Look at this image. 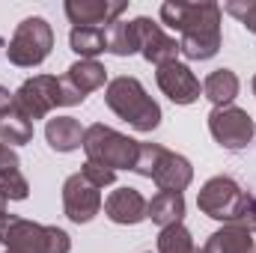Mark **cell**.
<instances>
[{
	"mask_svg": "<svg viewBox=\"0 0 256 253\" xmlns=\"http://www.w3.org/2000/svg\"><path fill=\"white\" fill-rule=\"evenodd\" d=\"M161 21L170 30H179V54L188 60H212L220 51V6L212 0L185 3L167 0L161 6Z\"/></svg>",
	"mask_w": 256,
	"mask_h": 253,
	"instance_id": "cell-1",
	"label": "cell"
},
{
	"mask_svg": "<svg viewBox=\"0 0 256 253\" xmlns=\"http://www.w3.org/2000/svg\"><path fill=\"white\" fill-rule=\"evenodd\" d=\"M104 102H108V108L120 116V120H126L131 128H137V131H155V128L161 126V108H158V102L143 90V84L137 80V78H131V74H122V78H114L110 84H108V90H104Z\"/></svg>",
	"mask_w": 256,
	"mask_h": 253,
	"instance_id": "cell-2",
	"label": "cell"
},
{
	"mask_svg": "<svg viewBox=\"0 0 256 253\" xmlns=\"http://www.w3.org/2000/svg\"><path fill=\"white\" fill-rule=\"evenodd\" d=\"M0 244L15 253H68L72 238L60 226H42L18 214H0Z\"/></svg>",
	"mask_w": 256,
	"mask_h": 253,
	"instance_id": "cell-3",
	"label": "cell"
},
{
	"mask_svg": "<svg viewBox=\"0 0 256 253\" xmlns=\"http://www.w3.org/2000/svg\"><path fill=\"white\" fill-rule=\"evenodd\" d=\"M84 152H86V161L116 173V170H134L140 143L128 134H120L114 128L96 122L84 131Z\"/></svg>",
	"mask_w": 256,
	"mask_h": 253,
	"instance_id": "cell-4",
	"label": "cell"
},
{
	"mask_svg": "<svg viewBox=\"0 0 256 253\" xmlns=\"http://www.w3.org/2000/svg\"><path fill=\"white\" fill-rule=\"evenodd\" d=\"M54 48V30L45 18L33 15V18H24L12 39H9V48H6V57L12 66H21V68H33V66H42L48 60Z\"/></svg>",
	"mask_w": 256,
	"mask_h": 253,
	"instance_id": "cell-5",
	"label": "cell"
},
{
	"mask_svg": "<svg viewBox=\"0 0 256 253\" xmlns=\"http://www.w3.org/2000/svg\"><path fill=\"white\" fill-rule=\"evenodd\" d=\"M244 202H248V190L242 188L236 179H230V176L208 179L196 194L200 212L214 218V220H224V224H236L242 208H244Z\"/></svg>",
	"mask_w": 256,
	"mask_h": 253,
	"instance_id": "cell-6",
	"label": "cell"
},
{
	"mask_svg": "<svg viewBox=\"0 0 256 253\" xmlns=\"http://www.w3.org/2000/svg\"><path fill=\"white\" fill-rule=\"evenodd\" d=\"M15 108L33 122V120H45L54 108H63V86L60 78L54 74H33L27 78L18 92H15Z\"/></svg>",
	"mask_w": 256,
	"mask_h": 253,
	"instance_id": "cell-7",
	"label": "cell"
},
{
	"mask_svg": "<svg viewBox=\"0 0 256 253\" xmlns=\"http://www.w3.org/2000/svg\"><path fill=\"white\" fill-rule=\"evenodd\" d=\"M208 131L224 149H244L254 140L256 126L244 108L226 104V108H214L208 114Z\"/></svg>",
	"mask_w": 256,
	"mask_h": 253,
	"instance_id": "cell-8",
	"label": "cell"
},
{
	"mask_svg": "<svg viewBox=\"0 0 256 253\" xmlns=\"http://www.w3.org/2000/svg\"><path fill=\"white\" fill-rule=\"evenodd\" d=\"M63 208L72 224H90L102 212V190L86 182L80 173H74L63 185Z\"/></svg>",
	"mask_w": 256,
	"mask_h": 253,
	"instance_id": "cell-9",
	"label": "cell"
},
{
	"mask_svg": "<svg viewBox=\"0 0 256 253\" xmlns=\"http://www.w3.org/2000/svg\"><path fill=\"white\" fill-rule=\"evenodd\" d=\"M134 30H137V45H140V54L146 63H155V66H167V63H176L179 57V42L170 39L161 24H155L152 18L140 15L134 18Z\"/></svg>",
	"mask_w": 256,
	"mask_h": 253,
	"instance_id": "cell-10",
	"label": "cell"
},
{
	"mask_svg": "<svg viewBox=\"0 0 256 253\" xmlns=\"http://www.w3.org/2000/svg\"><path fill=\"white\" fill-rule=\"evenodd\" d=\"M155 80H158L161 92H164L173 104H194V102L200 98V92H202L196 74L191 72V66L179 63V60H176V63H167V66H158Z\"/></svg>",
	"mask_w": 256,
	"mask_h": 253,
	"instance_id": "cell-11",
	"label": "cell"
},
{
	"mask_svg": "<svg viewBox=\"0 0 256 253\" xmlns=\"http://www.w3.org/2000/svg\"><path fill=\"white\" fill-rule=\"evenodd\" d=\"M126 9V0H66V18L74 27H110Z\"/></svg>",
	"mask_w": 256,
	"mask_h": 253,
	"instance_id": "cell-12",
	"label": "cell"
},
{
	"mask_svg": "<svg viewBox=\"0 0 256 253\" xmlns=\"http://www.w3.org/2000/svg\"><path fill=\"white\" fill-rule=\"evenodd\" d=\"M146 206H149V200L137 188H116L104 200V214L120 226H134V224L146 220Z\"/></svg>",
	"mask_w": 256,
	"mask_h": 253,
	"instance_id": "cell-13",
	"label": "cell"
},
{
	"mask_svg": "<svg viewBox=\"0 0 256 253\" xmlns=\"http://www.w3.org/2000/svg\"><path fill=\"white\" fill-rule=\"evenodd\" d=\"M152 182L161 190H176V194H182V190L194 182L191 161H188L185 155H176V152L164 149L161 158H158V164H155V170H152Z\"/></svg>",
	"mask_w": 256,
	"mask_h": 253,
	"instance_id": "cell-14",
	"label": "cell"
},
{
	"mask_svg": "<svg viewBox=\"0 0 256 253\" xmlns=\"http://www.w3.org/2000/svg\"><path fill=\"white\" fill-rule=\"evenodd\" d=\"M254 244V232L242 224H224L220 230H214L208 236V242L202 244V253H250Z\"/></svg>",
	"mask_w": 256,
	"mask_h": 253,
	"instance_id": "cell-15",
	"label": "cell"
},
{
	"mask_svg": "<svg viewBox=\"0 0 256 253\" xmlns=\"http://www.w3.org/2000/svg\"><path fill=\"white\" fill-rule=\"evenodd\" d=\"M84 131L74 116H54L45 126V140L54 152H74L84 146Z\"/></svg>",
	"mask_w": 256,
	"mask_h": 253,
	"instance_id": "cell-16",
	"label": "cell"
},
{
	"mask_svg": "<svg viewBox=\"0 0 256 253\" xmlns=\"http://www.w3.org/2000/svg\"><path fill=\"white\" fill-rule=\"evenodd\" d=\"M146 218L152 224H158L161 230L173 226V224H182L185 218V196L176 194V190H158L149 206H146Z\"/></svg>",
	"mask_w": 256,
	"mask_h": 253,
	"instance_id": "cell-17",
	"label": "cell"
},
{
	"mask_svg": "<svg viewBox=\"0 0 256 253\" xmlns=\"http://www.w3.org/2000/svg\"><path fill=\"white\" fill-rule=\"evenodd\" d=\"M238 74L232 68H214L206 80H202V92L214 108H226L232 104V98L238 96Z\"/></svg>",
	"mask_w": 256,
	"mask_h": 253,
	"instance_id": "cell-18",
	"label": "cell"
},
{
	"mask_svg": "<svg viewBox=\"0 0 256 253\" xmlns=\"http://www.w3.org/2000/svg\"><path fill=\"white\" fill-rule=\"evenodd\" d=\"M30 140H33V122L12 102V108L0 110V143L3 146H24Z\"/></svg>",
	"mask_w": 256,
	"mask_h": 253,
	"instance_id": "cell-19",
	"label": "cell"
},
{
	"mask_svg": "<svg viewBox=\"0 0 256 253\" xmlns=\"http://www.w3.org/2000/svg\"><path fill=\"white\" fill-rule=\"evenodd\" d=\"M66 78L72 80V86H74L80 96H86V92L104 86V80H108V68L98 63V60H78V63L68 66Z\"/></svg>",
	"mask_w": 256,
	"mask_h": 253,
	"instance_id": "cell-20",
	"label": "cell"
},
{
	"mask_svg": "<svg viewBox=\"0 0 256 253\" xmlns=\"http://www.w3.org/2000/svg\"><path fill=\"white\" fill-rule=\"evenodd\" d=\"M68 45L80 60H96L98 54L108 51V39H104L102 27H72Z\"/></svg>",
	"mask_w": 256,
	"mask_h": 253,
	"instance_id": "cell-21",
	"label": "cell"
},
{
	"mask_svg": "<svg viewBox=\"0 0 256 253\" xmlns=\"http://www.w3.org/2000/svg\"><path fill=\"white\" fill-rule=\"evenodd\" d=\"M104 39H108V51L116 57H131L140 51L134 21H114L110 27H104Z\"/></svg>",
	"mask_w": 256,
	"mask_h": 253,
	"instance_id": "cell-22",
	"label": "cell"
},
{
	"mask_svg": "<svg viewBox=\"0 0 256 253\" xmlns=\"http://www.w3.org/2000/svg\"><path fill=\"white\" fill-rule=\"evenodd\" d=\"M158 253H202V250L194 248L191 232L182 224H173V226L161 230V236H158Z\"/></svg>",
	"mask_w": 256,
	"mask_h": 253,
	"instance_id": "cell-23",
	"label": "cell"
},
{
	"mask_svg": "<svg viewBox=\"0 0 256 253\" xmlns=\"http://www.w3.org/2000/svg\"><path fill=\"white\" fill-rule=\"evenodd\" d=\"M0 196L9 202V200H27L30 196V185L24 179V173L18 167H6L0 170Z\"/></svg>",
	"mask_w": 256,
	"mask_h": 253,
	"instance_id": "cell-24",
	"label": "cell"
},
{
	"mask_svg": "<svg viewBox=\"0 0 256 253\" xmlns=\"http://www.w3.org/2000/svg\"><path fill=\"white\" fill-rule=\"evenodd\" d=\"M161 152H164V146H161V143H140V152H137L134 173H137V176H146V179H152V170H155V164H158Z\"/></svg>",
	"mask_w": 256,
	"mask_h": 253,
	"instance_id": "cell-25",
	"label": "cell"
},
{
	"mask_svg": "<svg viewBox=\"0 0 256 253\" xmlns=\"http://www.w3.org/2000/svg\"><path fill=\"white\" fill-rule=\"evenodd\" d=\"M232 18H238L250 33H256V0H230L224 6Z\"/></svg>",
	"mask_w": 256,
	"mask_h": 253,
	"instance_id": "cell-26",
	"label": "cell"
},
{
	"mask_svg": "<svg viewBox=\"0 0 256 253\" xmlns=\"http://www.w3.org/2000/svg\"><path fill=\"white\" fill-rule=\"evenodd\" d=\"M80 176H84L86 182H92L98 190L108 188V185H114V179H116L114 170H108V167H102V164H92V161H86V164L80 167Z\"/></svg>",
	"mask_w": 256,
	"mask_h": 253,
	"instance_id": "cell-27",
	"label": "cell"
},
{
	"mask_svg": "<svg viewBox=\"0 0 256 253\" xmlns=\"http://www.w3.org/2000/svg\"><path fill=\"white\" fill-rule=\"evenodd\" d=\"M236 224L248 226V230L256 236V196L248 194V202H244V208H242V214H238V220H236Z\"/></svg>",
	"mask_w": 256,
	"mask_h": 253,
	"instance_id": "cell-28",
	"label": "cell"
},
{
	"mask_svg": "<svg viewBox=\"0 0 256 253\" xmlns=\"http://www.w3.org/2000/svg\"><path fill=\"white\" fill-rule=\"evenodd\" d=\"M12 102H15V96L6 90V86H0V110H6V108H12Z\"/></svg>",
	"mask_w": 256,
	"mask_h": 253,
	"instance_id": "cell-29",
	"label": "cell"
},
{
	"mask_svg": "<svg viewBox=\"0 0 256 253\" xmlns=\"http://www.w3.org/2000/svg\"><path fill=\"white\" fill-rule=\"evenodd\" d=\"M3 212H6V200L0 196V214H3Z\"/></svg>",
	"mask_w": 256,
	"mask_h": 253,
	"instance_id": "cell-30",
	"label": "cell"
},
{
	"mask_svg": "<svg viewBox=\"0 0 256 253\" xmlns=\"http://www.w3.org/2000/svg\"><path fill=\"white\" fill-rule=\"evenodd\" d=\"M250 86H254V92H256V74H254V80H250Z\"/></svg>",
	"mask_w": 256,
	"mask_h": 253,
	"instance_id": "cell-31",
	"label": "cell"
},
{
	"mask_svg": "<svg viewBox=\"0 0 256 253\" xmlns=\"http://www.w3.org/2000/svg\"><path fill=\"white\" fill-rule=\"evenodd\" d=\"M3 45H6V42H3V39H0V48H3Z\"/></svg>",
	"mask_w": 256,
	"mask_h": 253,
	"instance_id": "cell-32",
	"label": "cell"
},
{
	"mask_svg": "<svg viewBox=\"0 0 256 253\" xmlns=\"http://www.w3.org/2000/svg\"><path fill=\"white\" fill-rule=\"evenodd\" d=\"M3 253H15V250H3Z\"/></svg>",
	"mask_w": 256,
	"mask_h": 253,
	"instance_id": "cell-33",
	"label": "cell"
},
{
	"mask_svg": "<svg viewBox=\"0 0 256 253\" xmlns=\"http://www.w3.org/2000/svg\"><path fill=\"white\" fill-rule=\"evenodd\" d=\"M250 253H256V248H254V250H250Z\"/></svg>",
	"mask_w": 256,
	"mask_h": 253,
	"instance_id": "cell-34",
	"label": "cell"
}]
</instances>
